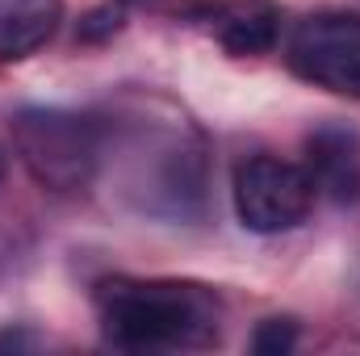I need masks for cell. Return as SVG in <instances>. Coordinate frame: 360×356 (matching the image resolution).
<instances>
[{
  "label": "cell",
  "instance_id": "cell-3",
  "mask_svg": "<svg viewBox=\"0 0 360 356\" xmlns=\"http://www.w3.org/2000/svg\"><path fill=\"white\" fill-rule=\"evenodd\" d=\"M285 59L306 84L360 101V13L323 8L302 17L285 42Z\"/></svg>",
  "mask_w": 360,
  "mask_h": 356
},
{
  "label": "cell",
  "instance_id": "cell-9",
  "mask_svg": "<svg viewBox=\"0 0 360 356\" xmlns=\"http://www.w3.org/2000/svg\"><path fill=\"white\" fill-rule=\"evenodd\" d=\"M113 30H117V13H113V8H96V13H89V21L80 25L84 38H105V34H113Z\"/></svg>",
  "mask_w": 360,
  "mask_h": 356
},
{
  "label": "cell",
  "instance_id": "cell-7",
  "mask_svg": "<svg viewBox=\"0 0 360 356\" xmlns=\"http://www.w3.org/2000/svg\"><path fill=\"white\" fill-rule=\"evenodd\" d=\"M218 38L231 55H264L276 46V13L264 4H248L222 17Z\"/></svg>",
  "mask_w": 360,
  "mask_h": 356
},
{
  "label": "cell",
  "instance_id": "cell-4",
  "mask_svg": "<svg viewBox=\"0 0 360 356\" xmlns=\"http://www.w3.org/2000/svg\"><path fill=\"white\" fill-rule=\"evenodd\" d=\"M235 214L248 231L256 235H281L306 222L314 205V180L302 164L276 160V155H256L239 164L235 172Z\"/></svg>",
  "mask_w": 360,
  "mask_h": 356
},
{
  "label": "cell",
  "instance_id": "cell-1",
  "mask_svg": "<svg viewBox=\"0 0 360 356\" xmlns=\"http://www.w3.org/2000/svg\"><path fill=\"white\" fill-rule=\"evenodd\" d=\"M101 327L117 348H210L222 331V306L201 285L180 281H105L96 285Z\"/></svg>",
  "mask_w": 360,
  "mask_h": 356
},
{
  "label": "cell",
  "instance_id": "cell-11",
  "mask_svg": "<svg viewBox=\"0 0 360 356\" xmlns=\"http://www.w3.org/2000/svg\"><path fill=\"white\" fill-rule=\"evenodd\" d=\"M126 4H139V0H126Z\"/></svg>",
  "mask_w": 360,
  "mask_h": 356
},
{
  "label": "cell",
  "instance_id": "cell-8",
  "mask_svg": "<svg viewBox=\"0 0 360 356\" xmlns=\"http://www.w3.org/2000/svg\"><path fill=\"white\" fill-rule=\"evenodd\" d=\"M297 344V323L293 319H264L252 336V352L260 356H285Z\"/></svg>",
  "mask_w": 360,
  "mask_h": 356
},
{
  "label": "cell",
  "instance_id": "cell-6",
  "mask_svg": "<svg viewBox=\"0 0 360 356\" xmlns=\"http://www.w3.org/2000/svg\"><path fill=\"white\" fill-rule=\"evenodd\" d=\"M63 21V0H0V63L46 46Z\"/></svg>",
  "mask_w": 360,
  "mask_h": 356
},
{
  "label": "cell",
  "instance_id": "cell-5",
  "mask_svg": "<svg viewBox=\"0 0 360 356\" xmlns=\"http://www.w3.org/2000/svg\"><path fill=\"white\" fill-rule=\"evenodd\" d=\"M306 172L314 193L335 205H360V139L344 126H323L306 143Z\"/></svg>",
  "mask_w": 360,
  "mask_h": 356
},
{
  "label": "cell",
  "instance_id": "cell-2",
  "mask_svg": "<svg viewBox=\"0 0 360 356\" xmlns=\"http://www.w3.org/2000/svg\"><path fill=\"white\" fill-rule=\"evenodd\" d=\"M13 151L42 189L80 193L96 180L105 134L101 122H92L89 113L30 105L13 117Z\"/></svg>",
  "mask_w": 360,
  "mask_h": 356
},
{
  "label": "cell",
  "instance_id": "cell-10",
  "mask_svg": "<svg viewBox=\"0 0 360 356\" xmlns=\"http://www.w3.org/2000/svg\"><path fill=\"white\" fill-rule=\"evenodd\" d=\"M4 168H8V160H4V151H0V180H4Z\"/></svg>",
  "mask_w": 360,
  "mask_h": 356
}]
</instances>
